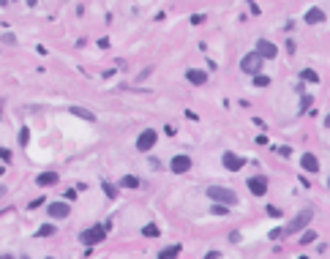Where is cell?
Masks as SVG:
<instances>
[{
	"label": "cell",
	"mask_w": 330,
	"mask_h": 259,
	"mask_svg": "<svg viewBox=\"0 0 330 259\" xmlns=\"http://www.w3.org/2000/svg\"><path fill=\"white\" fill-rule=\"evenodd\" d=\"M210 213H213V216H229V207H227V204H213Z\"/></svg>",
	"instance_id": "cell-22"
},
{
	"label": "cell",
	"mask_w": 330,
	"mask_h": 259,
	"mask_svg": "<svg viewBox=\"0 0 330 259\" xmlns=\"http://www.w3.org/2000/svg\"><path fill=\"white\" fill-rule=\"evenodd\" d=\"M319 22H325V11L322 8H309L306 11V25H319Z\"/></svg>",
	"instance_id": "cell-13"
},
{
	"label": "cell",
	"mask_w": 330,
	"mask_h": 259,
	"mask_svg": "<svg viewBox=\"0 0 330 259\" xmlns=\"http://www.w3.org/2000/svg\"><path fill=\"white\" fill-rule=\"evenodd\" d=\"M186 79L191 82V85H207V74H205V71H200V68H188Z\"/></svg>",
	"instance_id": "cell-12"
},
{
	"label": "cell",
	"mask_w": 330,
	"mask_h": 259,
	"mask_svg": "<svg viewBox=\"0 0 330 259\" xmlns=\"http://www.w3.org/2000/svg\"><path fill=\"white\" fill-rule=\"evenodd\" d=\"M3 172H6V169H3V166H0V175H3Z\"/></svg>",
	"instance_id": "cell-38"
},
{
	"label": "cell",
	"mask_w": 330,
	"mask_h": 259,
	"mask_svg": "<svg viewBox=\"0 0 330 259\" xmlns=\"http://www.w3.org/2000/svg\"><path fill=\"white\" fill-rule=\"evenodd\" d=\"M104 191H107V197H110V199H115V197H117V188H115L112 183H104Z\"/></svg>",
	"instance_id": "cell-25"
},
{
	"label": "cell",
	"mask_w": 330,
	"mask_h": 259,
	"mask_svg": "<svg viewBox=\"0 0 330 259\" xmlns=\"http://www.w3.org/2000/svg\"><path fill=\"white\" fill-rule=\"evenodd\" d=\"M270 238H273V240H278V238H284V229H273V232H270Z\"/></svg>",
	"instance_id": "cell-31"
},
{
	"label": "cell",
	"mask_w": 330,
	"mask_h": 259,
	"mask_svg": "<svg viewBox=\"0 0 330 259\" xmlns=\"http://www.w3.org/2000/svg\"><path fill=\"white\" fill-rule=\"evenodd\" d=\"M300 259H309V257H300Z\"/></svg>",
	"instance_id": "cell-40"
},
{
	"label": "cell",
	"mask_w": 330,
	"mask_h": 259,
	"mask_svg": "<svg viewBox=\"0 0 330 259\" xmlns=\"http://www.w3.org/2000/svg\"><path fill=\"white\" fill-rule=\"evenodd\" d=\"M300 79H303V82H319V74H316L314 68H303V71H300Z\"/></svg>",
	"instance_id": "cell-17"
},
{
	"label": "cell",
	"mask_w": 330,
	"mask_h": 259,
	"mask_svg": "<svg viewBox=\"0 0 330 259\" xmlns=\"http://www.w3.org/2000/svg\"><path fill=\"white\" fill-rule=\"evenodd\" d=\"M325 126H328V129H330V115H328V117H325Z\"/></svg>",
	"instance_id": "cell-36"
},
{
	"label": "cell",
	"mask_w": 330,
	"mask_h": 259,
	"mask_svg": "<svg viewBox=\"0 0 330 259\" xmlns=\"http://www.w3.org/2000/svg\"><path fill=\"white\" fill-rule=\"evenodd\" d=\"M257 55H259L262 60H273L275 55H278V47H275L273 41H268V38H259L257 41V49H254Z\"/></svg>",
	"instance_id": "cell-5"
},
{
	"label": "cell",
	"mask_w": 330,
	"mask_h": 259,
	"mask_svg": "<svg viewBox=\"0 0 330 259\" xmlns=\"http://www.w3.org/2000/svg\"><path fill=\"white\" fill-rule=\"evenodd\" d=\"M142 235H145V238H158L161 229H158L156 224H147V226H142Z\"/></svg>",
	"instance_id": "cell-20"
},
{
	"label": "cell",
	"mask_w": 330,
	"mask_h": 259,
	"mask_svg": "<svg viewBox=\"0 0 330 259\" xmlns=\"http://www.w3.org/2000/svg\"><path fill=\"white\" fill-rule=\"evenodd\" d=\"M36 183L41 185V188L44 185H55L57 183V172H41V175L36 177Z\"/></svg>",
	"instance_id": "cell-14"
},
{
	"label": "cell",
	"mask_w": 330,
	"mask_h": 259,
	"mask_svg": "<svg viewBox=\"0 0 330 259\" xmlns=\"http://www.w3.org/2000/svg\"><path fill=\"white\" fill-rule=\"evenodd\" d=\"M275 153H278V156H284V158H287L289 153H292V150H289L287 145H281V148H275Z\"/></svg>",
	"instance_id": "cell-29"
},
{
	"label": "cell",
	"mask_w": 330,
	"mask_h": 259,
	"mask_svg": "<svg viewBox=\"0 0 330 259\" xmlns=\"http://www.w3.org/2000/svg\"><path fill=\"white\" fill-rule=\"evenodd\" d=\"M41 202H44V197H36L33 202H30V210H33V207H38V204H41Z\"/></svg>",
	"instance_id": "cell-34"
},
{
	"label": "cell",
	"mask_w": 330,
	"mask_h": 259,
	"mask_svg": "<svg viewBox=\"0 0 330 259\" xmlns=\"http://www.w3.org/2000/svg\"><path fill=\"white\" fill-rule=\"evenodd\" d=\"M254 85H257V88H268V85H270V76H265V74L254 76Z\"/></svg>",
	"instance_id": "cell-24"
},
{
	"label": "cell",
	"mask_w": 330,
	"mask_h": 259,
	"mask_svg": "<svg viewBox=\"0 0 330 259\" xmlns=\"http://www.w3.org/2000/svg\"><path fill=\"white\" fill-rule=\"evenodd\" d=\"M191 22H194V25H202V22H205V14H194Z\"/></svg>",
	"instance_id": "cell-30"
},
{
	"label": "cell",
	"mask_w": 330,
	"mask_h": 259,
	"mask_svg": "<svg viewBox=\"0 0 330 259\" xmlns=\"http://www.w3.org/2000/svg\"><path fill=\"white\" fill-rule=\"evenodd\" d=\"M0 259H17V257H11V254H0Z\"/></svg>",
	"instance_id": "cell-35"
},
{
	"label": "cell",
	"mask_w": 330,
	"mask_h": 259,
	"mask_svg": "<svg viewBox=\"0 0 330 259\" xmlns=\"http://www.w3.org/2000/svg\"><path fill=\"white\" fill-rule=\"evenodd\" d=\"M248 191H251L254 197H262V194H268V177H265V175L248 177Z\"/></svg>",
	"instance_id": "cell-8"
},
{
	"label": "cell",
	"mask_w": 330,
	"mask_h": 259,
	"mask_svg": "<svg viewBox=\"0 0 330 259\" xmlns=\"http://www.w3.org/2000/svg\"><path fill=\"white\" fill-rule=\"evenodd\" d=\"M311 104H314V98H311V95H303V98H300V109H303V112H306Z\"/></svg>",
	"instance_id": "cell-26"
},
{
	"label": "cell",
	"mask_w": 330,
	"mask_h": 259,
	"mask_svg": "<svg viewBox=\"0 0 330 259\" xmlns=\"http://www.w3.org/2000/svg\"><path fill=\"white\" fill-rule=\"evenodd\" d=\"M69 112H71V115H76V117H82V120H88V123L96 120V115H93L90 109H85V107H69Z\"/></svg>",
	"instance_id": "cell-16"
},
{
	"label": "cell",
	"mask_w": 330,
	"mask_h": 259,
	"mask_svg": "<svg viewBox=\"0 0 330 259\" xmlns=\"http://www.w3.org/2000/svg\"><path fill=\"white\" fill-rule=\"evenodd\" d=\"M120 185H123V188H139V180L134 175H126L123 180H120Z\"/></svg>",
	"instance_id": "cell-19"
},
{
	"label": "cell",
	"mask_w": 330,
	"mask_h": 259,
	"mask_svg": "<svg viewBox=\"0 0 330 259\" xmlns=\"http://www.w3.org/2000/svg\"><path fill=\"white\" fill-rule=\"evenodd\" d=\"M30 142V129H28V126H25V129H19V145H22V148H25V145H28Z\"/></svg>",
	"instance_id": "cell-23"
},
{
	"label": "cell",
	"mask_w": 330,
	"mask_h": 259,
	"mask_svg": "<svg viewBox=\"0 0 330 259\" xmlns=\"http://www.w3.org/2000/svg\"><path fill=\"white\" fill-rule=\"evenodd\" d=\"M47 213H49L52 218H69L71 207H69V202H49Z\"/></svg>",
	"instance_id": "cell-10"
},
{
	"label": "cell",
	"mask_w": 330,
	"mask_h": 259,
	"mask_svg": "<svg viewBox=\"0 0 330 259\" xmlns=\"http://www.w3.org/2000/svg\"><path fill=\"white\" fill-rule=\"evenodd\" d=\"M205 194H207L210 199H213L216 204H227V207L238 204V194H235L232 188H227V185H210V188H207Z\"/></svg>",
	"instance_id": "cell-1"
},
{
	"label": "cell",
	"mask_w": 330,
	"mask_h": 259,
	"mask_svg": "<svg viewBox=\"0 0 330 259\" xmlns=\"http://www.w3.org/2000/svg\"><path fill=\"white\" fill-rule=\"evenodd\" d=\"M311 218H314V213H311L309 207H306V210H300L287 226H284V238H289V235H297V232H306V226L311 224Z\"/></svg>",
	"instance_id": "cell-2"
},
{
	"label": "cell",
	"mask_w": 330,
	"mask_h": 259,
	"mask_svg": "<svg viewBox=\"0 0 330 259\" xmlns=\"http://www.w3.org/2000/svg\"><path fill=\"white\" fill-rule=\"evenodd\" d=\"M205 259H221V254H219V251H207Z\"/></svg>",
	"instance_id": "cell-33"
},
{
	"label": "cell",
	"mask_w": 330,
	"mask_h": 259,
	"mask_svg": "<svg viewBox=\"0 0 330 259\" xmlns=\"http://www.w3.org/2000/svg\"><path fill=\"white\" fill-rule=\"evenodd\" d=\"M316 238H319V235H316L314 229H306V232H303V238H300V243H303V245H309V243H314Z\"/></svg>",
	"instance_id": "cell-21"
},
{
	"label": "cell",
	"mask_w": 330,
	"mask_h": 259,
	"mask_svg": "<svg viewBox=\"0 0 330 259\" xmlns=\"http://www.w3.org/2000/svg\"><path fill=\"white\" fill-rule=\"evenodd\" d=\"M71 199H76V191H74V188L66 191V202H71Z\"/></svg>",
	"instance_id": "cell-32"
},
{
	"label": "cell",
	"mask_w": 330,
	"mask_h": 259,
	"mask_svg": "<svg viewBox=\"0 0 330 259\" xmlns=\"http://www.w3.org/2000/svg\"><path fill=\"white\" fill-rule=\"evenodd\" d=\"M0 161H11V150H6L0 145Z\"/></svg>",
	"instance_id": "cell-27"
},
{
	"label": "cell",
	"mask_w": 330,
	"mask_h": 259,
	"mask_svg": "<svg viewBox=\"0 0 330 259\" xmlns=\"http://www.w3.org/2000/svg\"><path fill=\"white\" fill-rule=\"evenodd\" d=\"M262 57L257 52H248V55H243V60H240V71L243 74H251V76H259L262 74Z\"/></svg>",
	"instance_id": "cell-4"
},
{
	"label": "cell",
	"mask_w": 330,
	"mask_h": 259,
	"mask_svg": "<svg viewBox=\"0 0 330 259\" xmlns=\"http://www.w3.org/2000/svg\"><path fill=\"white\" fill-rule=\"evenodd\" d=\"M55 224H44V226H38V232H36V238H49V235H55Z\"/></svg>",
	"instance_id": "cell-18"
},
{
	"label": "cell",
	"mask_w": 330,
	"mask_h": 259,
	"mask_svg": "<svg viewBox=\"0 0 330 259\" xmlns=\"http://www.w3.org/2000/svg\"><path fill=\"white\" fill-rule=\"evenodd\" d=\"M300 166H303L306 172H311V175H314V172H319V158H316L314 153H303Z\"/></svg>",
	"instance_id": "cell-11"
},
{
	"label": "cell",
	"mask_w": 330,
	"mask_h": 259,
	"mask_svg": "<svg viewBox=\"0 0 330 259\" xmlns=\"http://www.w3.org/2000/svg\"><path fill=\"white\" fill-rule=\"evenodd\" d=\"M169 169H172L175 175H186V172L191 169V158L188 156H175L172 161H169Z\"/></svg>",
	"instance_id": "cell-9"
},
{
	"label": "cell",
	"mask_w": 330,
	"mask_h": 259,
	"mask_svg": "<svg viewBox=\"0 0 330 259\" xmlns=\"http://www.w3.org/2000/svg\"><path fill=\"white\" fill-rule=\"evenodd\" d=\"M180 257V245L175 243V245H166V248H161L158 251V259H178Z\"/></svg>",
	"instance_id": "cell-15"
},
{
	"label": "cell",
	"mask_w": 330,
	"mask_h": 259,
	"mask_svg": "<svg viewBox=\"0 0 330 259\" xmlns=\"http://www.w3.org/2000/svg\"><path fill=\"white\" fill-rule=\"evenodd\" d=\"M268 216L270 218H281V210H278V207H273V204H268Z\"/></svg>",
	"instance_id": "cell-28"
},
{
	"label": "cell",
	"mask_w": 330,
	"mask_h": 259,
	"mask_svg": "<svg viewBox=\"0 0 330 259\" xmlns=\"http://www.w3.org/2000/svg\"><path fill=\"white\" fill-rule=\"evenodd\" d=\"M221 164H224V169L227 172H240L243 166H246V158H240V156H235V153H224V156H221Z\"/></svg>",
	"instance_id": "cell-7"
},
{
	"label": "cell",
	"mask_w": 330,
	"mask_h": 259,
	"mask_svg": "<svg viewBox=\"0 0 330 259\" xmlns=\"http://www.w3.org/2000/svg\"><path fill=\"white\" fill-rule=\"evenodd\" d=\"M158 134L156 129H145L142 134L137 136V150H142V153H147V150H153V145H156Z\"/></svg>",
	"instance_id": "cell-6"
},
{
	"label": "cell",
	"mask_w": 330,
	"mask_h": 259,
	"mask_svg": "<svg viewBox=\"0 0 330 259\" xmlns=\"http://www.w3.org/2000/svg\"><path fill=\"white\" fill-rule=\"evenodd\" d=\"M104 238H107V224H96V226H90V229H85L82 235H79V243L93 248V245H98Z\"/></svg>",
	"instance_id": "cell-3"
},
{
	"label": "cell",
	"mask_w": 330,
	"mask_h": 259,
	"mask_svg": "<svg viewBox=\"0 0 330 259\" xmlns=\"http://www.w3.org/2000/svg\"><path fill=\"white\" fill-rule=\"evenodd\" d=\"M328 188H330V177H328Z\"/></svg>",
	"instance_id": "cell-39"
},
{
	"label": "cell",
	"mask_w": 330,
	"mask_h": 259,
	"mask_svg": "<svg viewBox=\"0 0 330 259\" xmlns=\"http://www.w3.org/2000/svg\"><path fill=\"white\" fill-rule=\"evenodd\" d=\"M3 194H6V188H3V185H0V197H3Z\"/></svg>",
	"instance_id": "cell-37"
}]
</instances>
